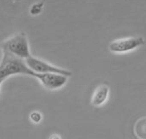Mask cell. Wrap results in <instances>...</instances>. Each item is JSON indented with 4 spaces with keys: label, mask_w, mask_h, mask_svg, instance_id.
I'll return each instance as SVG.
<instances>
[{
    "label": "cell",
    "mask_w": 146,
    "mask_h": 139,
    "mask_svg": "<svg viewBox=\"0 0 146 139\" xmlns=\"http://www.w3.org/2000/svg\"><path fill=\"white\" fill-rule=\"evenodd\" d=\"M28 75L37 77V73H34L27 67L24 60L20 59L6 51H2V58L0 60V80L4 81L12 75Z\"/></svg>",
    "instance_id": "1"
},
{
    "label": "cell",
    "mask_w": 146,
    "mask_h": 139,
    "mask_svg": "<svg viewBox=\"0 0 146 139\" xmlns=\"http://www.w3.org/2000/svg\"><path fill=\"white\" fill-rule=\"evenodd\" d=\"M2 51L10 53L20 59H26L31 55L27 36L24 32L12 35L2 43Z\"/></svg>",
    "instance_id": "2"
},
{
    "label": "cell",
    "mask_w": 146,
    "mask_h": 139,
    "mask_svg": "<svg viewBox=\"0 0 146 139\" xmlns=\"http://www.w3.org/2000/svg\"><path fill=\"white\" fill-rule=\"evenodd\" d=\"M24 62L31 71H33L34 73H37V74L58 73V74H62L68 77L72 75L71 71L66 70L64 68H61V67L55 66V65L51 64V63L47 62V61H44L40 58L34 57L32 55H30L26 59H24Z\"/></svg>",
    "instance_id": "3"
},
{
    "label": "cell",
    "mask_w": 146,
    "mask_h": 139,
    "mask_svg": "<svg viewBox=\"0 0 146 139\" xmlns=\"http://www.w3.org/2000/svg\"><path fill=\"white\" fill-rule=\"evenodd\" d=\"M145 44V39L142 36H131L125 38H119L109 43V50L116 54L128 53Z\"/></svg>",
    "instance_id": "4"
},
{
    "label": "cell",
    "mask_w": 146,
    "mask_h": 139,
    "mask_svg": "<svg viewBox=\"0 0 146 139\" xmlns=\"http://www.w3.org/2000/svg\"><path fill=\"white\" fill-rule=\"evenodd\" d=\"M37 79L41 84L48 90H57L66 84L68 76L58 73H46V74H37Z\"/></svg>",
    "instance_id": "5"
},
{
    "label": "cell",
    "mask_w": 146,
    "mask_h": 139,
    "mask_svg": "<svg viewBox=\"0 0 146 139\" xmlns=\"http://www.w3.org/2000/svg\"><path fill=\"white\" fill-rule=\"evenodd\" d=\"M110 88L107 84H101L94 90L91 97V105L93 107H100L107 101L109 97Z\"/></svg>",
    "instance_id": "6"
},
{
    "label": "cell",
    "mask_w": 146,
    "mask_h": 139,
    "mask_svg": "<svg viewBox=\"0 0 146 139\" xmlns=\"http://www.w3.org/2000/svg\"><path fill=\"white\" fill-rule=\"evenodd\" d=\"M42 8H43V2L34 3V4L30 7V14H32V15L39 14V13L42 11Z\"/></svg>",
    "instance_id": "7"
},
{
    "label": "cell",
    "mask_w": 146,
    "mask_h": 139,
    "mask_svg": "<svg viewBox=\"0 0 146 139\" xmlns=\"http://www.w3.org/2000/svg\"><path fill=\"white\" fill-rule=\"evenodd\" d=\"M41 119H42V115H41V113L34 111V112H32L30 114V120L32 121L34 124H37V123H39L41 121Z\"/></svg>",
    "instance_id": "8"
},
{
    "label": "cell",
    "mask_w": 146,
    "mask_h": 139,
    "mask_svg": "<svg viewBox=\"0 0 146 139\" xmlns=\"http://www.w3.org/2000/svg\"><path fill=\"white\" fill-rule=\"evenodd\" d=\"M49 139H61V137L58 134H52L49 137Z\"/></svg>",
    "instance_id": "9"
},
{
    "label": "cell",
    "mask_w": 146,
    "mask_h": 139,
    "mask_svg": "<svg viewBox=\"0 0 146 139\" xmlns=\"http://www.w3.org/2000/svg\"><path fill=\"white\" fill-rule=\"evenodd\" d=\"M3 83V81L2 80H0V87H1V84H2Z\"/></svg>",
    "instance_id": "10"
}]
</instances>
